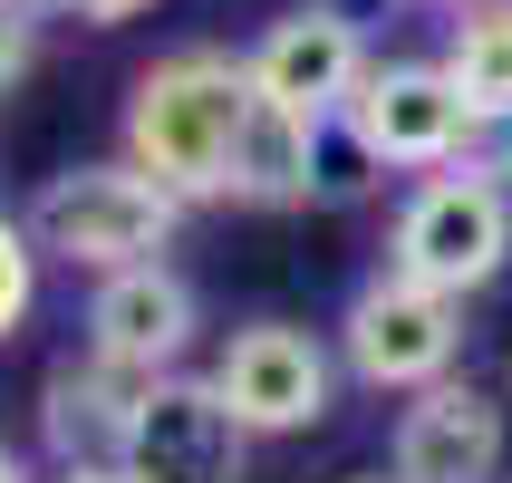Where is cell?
<instances>
[{
  "mask_svg": "<svg viewBox=\"0 0 512 483\" xmlns=\"http://www.w3.org/2000/svg\"><path fill=\"white\" fill-rule=\"evenodd\" d=\"M39 271H49V261H39L29 223L10 213V203H0V348L20 339V329H29V310H39Z\"/></svg>",
  "mask_w": 512,
  "mask_h": 483,
  "instance_id": "obj_15",
  "label": "cell"
},
{
  "mask_svg": "<svg viewBox=\"0 0 512 483\" xmlns=\"http://www.w3.org/2000/svg\"><path fill=\"white\" fill-rule=\"evenodd\" d=\"M368 58L377 49H368V29H358V10H339V0H300V10H281V20L242 49V68H252L261 107L329 116V107H348V87L368 78Z\"/></svg>",
  "mask_w": 512,
  "mask_h": 483,
  "instance_id": "obj_10",
  "label": "cell"
},
{
  "mask_svg": "<svg viewBox=\"0 0 512 483\" xmlns=\"http://www.w3.org/2000/svg\"><path fill=\"white\" fill-rule=\"evenodd\" d=\"M377 184H387V165L348 126V107L310 116V213H358V203H377Z\"/></svg>",
  "mask_w": 512,
  "mask_h": 483,
  "instance_id": "obj_14",
  "label": "cell"
},
{
  "mask_svg": "<svg viewBox=\"0 0 512 483\" xmlns=\"http://www.w3.org/2000/svg\"><path fill=\"white\" fill-rule=\"evenodd\" d=\"M242 116H252V68L242 49H165L155 68H136L126 87V116H116V155L136 174H155L184 213L232 194V136H242Z\"/></svg>",
  "mask_w": 512,
  "mask_h": 483,
  "instance_id": "obj_1",
  "label": "cell"
},
{
  "mask_svg": "<svg viewBox=\"0 0 512 483\" xmlns=\"http://www.w3.org/2000/svg\"><path fill=\"white\" fill-rule=\"evenodd\" d=\"M49 20H78V29H136L155 0H39Z\"/></svg>",
  "mask_w": 512,
  "mask_h": 483,
  "instance_id": "obj_17",
  "label": "cell"
},
{
  "mask_svg": "<svg viewBox=\"0 0 512 483\" xmlns=\"http://www.w3.org/2000/svg\"><path fill=\"white\" fill-rule=\"evenodd\" d=\"M20 223H29V242H39V261L107 281V271H136V261L174 252L184 203H174L155 174H136L126 155H97V165H58L49 184L20 203Z\"/></svg>",
  "mask_w": 512,
  "mask_h": 483,
  "instance_id": "obj_2",
  "label": "cell"
},
{
  "mask_svg": "<svg viewBox=\"0 0 512 483\" xmlns=\"http://www.w3.org/2000/svg\"><path fill=\"white\" fill-rule=\"evenodd\" d=\"M49 483H126V474H116V464H58Z\"/></svg>",
  "mask_w": 512,
  "mask_h": 483,
  "instance_id": "obj_18",
  "label": "cell"
},
{
  "mask_svg": "<svg viewBox=\"0 0 512 483\" xmlns=\"http://www.w3.org/2000/svg\"><path fill=\"white\" fill-rule=\"evenodd\" d=\"M387 474L397 483H512V406L474 368L435 377L416 397H397L387 426Z\"/></svg>",
  "mask_w": 512,
  "mask_h": 483,
  "instance_id": "obj_7",
  "label": "cell"
},
{
  "mask_svg": "<svg viewBox=\"0 0 512 483\" xmlns=\"http://www.w3.org/2000/svg\"><path fill=\"white\" fill-rule=\"evenodd\" d=\"M0 483H39V474H29V455L10 445V435H0Z\"/></svg>",
  "mask_w": 512,
  "mask_h": 483,
  "instance_id": "obj_19",
  "label": "cell"
},
{
  "mask_svg": "<svg viewBox=\"0 0 512 483\" xmlns=\"http://www.w3.org/2000/svg\"><path fill=\"white\" fill-rule=\"evenodd\" d=\"M464 339H474V329H464L455 290H426V281H406V271H387V261L348 290L339 329H329L339 368L358 377L368 397H416V387H435V377H455Z\"/></svg>",
  "mask_w": 512,
  "mask_h": 483,
  "instance_id": "obj_5",
  "label": "cell"
},
{
  "mask_svg": "<svg viewBox=\"0 0 512 483\" xmlns=\"http://www.w3.org/2000/svg\"><path fill=\"white\" fill-rule=\"evenodd\" d=\"M348 126L368 136V155L387 174H435L484 136L445 78V58H368V78L348 87Z\"/></svg>",
  "mask_w": 512,
  "mask_h": 483,
  "instance_id": "obj_9",
  "label": "cell"
},
{
  "mask_svg": "<svg viewBox=\"0 0 512 483\" xmlns=\"http://www.w3.org/2000/svg\"><path fill=\"white\" fill-rule=\"evenodd\" d=\"M445 78L474 126H512V0H474L445 20Z\"/></svg>",
  "mask_w": 512,
  "mask_h": 483,
  "instance_id": "obj_13",
  "label": "cell"
},
{
  "mask_svg": "<svg viewBox=\"0 0 512 483\" xmlns=\"http://www.w3.org/2000/svg\"><path fill=\"white\" fill-rule=\"evenodd\" d=\"M203 377H213V397L232 406V426L252 435V445H281V435H310L329 426V406H339L348 368L339 348H329V329H310V319H232L223 348L203 358Z\"/></svg>",
  "mask_w": 512,
  "mask_h": 483,
  "instance_id": "obj_4",
  "label": "cell"
},
{
  "mask_svg": "<svg viewBox=\"0 0 512 483\" xmlns=\"http://www.w3.org/2000/svg\"><path fill=\"white\" fill-rule=\"evenodd\" d=\"M126 483H242L252 474V435L232 426V406L213 397L203 368L145 377L126 406V445H116Z\"/></svg>",
  "mask_w": 512,
  "mask_h": 483,
  "instance_id": "obj_6",
  "label": "cell"
},
{
  "mask_svg": "<svg viewBox=\"0 0 512 483\" xmlns=\"http://www.w3.org/2000/svg\"><path fill=\"white\" fill-rule=\"evenodd\" d=\"M416 10H474V0H416Z\"/></svg>",
  "mask_w": 512,
  "mask_h": 483,
  "instance_id": "obj_21",
  "label": "cell"
},
{
  "mask_svg": "<svg viewBox=\"0 0 512 483\" xmlns=\"http://www.w3.org/2000/svg\"><path fill=\"white\" fill-rule=\"evenodd\" d=\"M503 406H512V368H503Z\"/></svg>",
  "mask_w": 512,
  "mask_h": 483,
  "instance_id": "obj_23",
  "label": "cell"
},
{
  "mask_svg": "<svg viewBox=\"0 0 512 483\" xmlns=\"http://www.w3.org/2000/svg\"><path fill=\"white\" fill-rule=\"evenodd\" d=\"M126 406H136V377L97 368L87 348L58 358V368L39 377V445H49V464H116Z\"/></svg>",
  "mask_w": 512,
  "mask_h": 483,
  "instance_id": "obj_11",
  "label": "cell"
},
{
  "mask_svg": "<svg viewBox=\"0 0 512 483\" xmlns=\"http://www.w3.org/2000/svg\"><path fill=\"white\" fill-rule=\"evenodd\" d=\"M223 203H242V213H310V116L252 97L242 136H232V194Z\"/></svg>",
  "mask_w": 512,
  "mask_h": 483,
  "instance_id": "obj_12",
  "label": "cell"
},
{
  "mask_svg": "<svg viewBox=\"0 0 512 483\" xmlns=\"http://www.w3.org/2000/svg\"><path fill=\"white\" fill-rule=\"evenodd\" d=\"M39 0H0V87H20L29 68H39Z\"/></svg>",
  "mask_w": 512,
  "mask_h": 483,
  "instance_id": "obj_16",
  "label": "cell"
},
{
  "mask_svg": "<svg viewBox=\"0 0 512 483\" xmlns=\"http://www.w3.org/2000/svg\"><path fill=\"white\" fill-rule=\"evenodd\" d=\"M387 271L455 290V300L493 290L512 271V174L474 165V155L416 174L397 194V213H387Z\"/></svg>",
  "mask_w": 512,
  "mask_h": 483,
  "instance_id": "obj_3",
  "label": "cell"
},
{
  "mask_svg": "<svg viewBox=\"0 0 512 483\" xmlns=\"http://www.w3.org/2000/svg\"><path fill=\"white\" fill-rule=\"evenodd\" d=\"M78 348L116 377H174L184 358L203 348V290L174 271V261H136V271H107L87 281V319H78Z\"/></svg>",
  "mask_w": 512,
  "mask_h": 483,
  "instance_id": "obj_8",
  "label": "cell"
},
{
  "mask_svg": "<svg viewBox=\"0 0 512 483\" xmlns=\"http://www.w3.org/2000/svg\"><path fill=\"white\" fill-rule=\"evenodd\" d=\"M339 483H397V474H387V464H358V474H339Z\"/></svg>",
  "mask_w": 512,
  "mask_h": 483,
  "instance_id": "obj_20",
  "label": "cell"
},
{
  "mask_svg": "<svg viewBox=\"0 0 512 483\" xmlns=\"http://www.w3.org/2000/svg\"><path fill=\"white\" fill-rule=\"evenodd\" d=\"M503 165H512V126H503Z\"/></svg>",
  "mask_w": 512,
  "mask_h": 483,
  "instance_id": "obj_22",
  "label": "cell"
}]
</instances>
